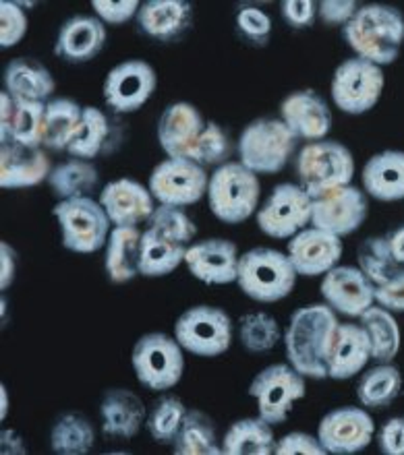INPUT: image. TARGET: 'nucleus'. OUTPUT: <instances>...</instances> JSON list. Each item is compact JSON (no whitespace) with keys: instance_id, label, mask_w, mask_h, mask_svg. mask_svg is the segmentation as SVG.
<instances>
[{"instance_id":"f257e3e1","label":"nucleus","mask_w":404,"mask_h":455,"mask_svg":"<svg viewBox=\"0 0 404 455\" xmlns=\"http://www.w3.org/2000/svg\"><path fill=\"white\" fill-rule=\"evenodd\" d=\"M338 317L327 305H309L290 315L284 350L288 364L305 379H327V364L338 331Z\"/></svg>"},{"instance_id":"f03ea898","label":"nucleus","mask_w":404,"mask_h":455,"mask_svg":"<svg viewBox=\"0 0 404 455\" xmlns=\"http://www.w3.org/2000/svg\"><path fill=\"white\" fill-rule=\"evenodd\" d=\"M343 37L357 59L377 67L392 65L404 46V15L388 4L359 6L343 28Z\"/></svg>"},{"instance_id":"7ed1b4c3","label":"nucleus","mask_w":404,"mask_h":455,"mask_svg":"<svg viewBox=\"0 0 404 455\" xmlns=\"http://www.w3.org/2000/svg\"><path fill=\"white\" fill-rule=\"evenodd\" d=\"M262 185L255 172L241 162H226L214 170L207 185V204L216 220L224 224H243L260 205Z\"/></svg>"},{"instance_id":"20e7f679","label":"nucleus","mask_w":404,"mask_h":455,"mask_svg":"<svg viewBox=\"0 0 404 455\" xmlns=\"http://www.w3.org/2000/svg\"><path fill=\"white\" fill-rule=\"evenodd\" d=\"M296 275L299 274L290 263L288 255L268 249V246H257L238 259V288L251 300L263 302V305L287 299L295 290Z\"/></svg>"},{"instance_id":"39448f33","label":"nucleus","mask_w":404,"mask_h":455,"mask_svg":"<svg viewBox=\"0 0 404 455\" xmlns=\"http://www.w3.org/2000/svg\"><path fill=\"white\" fill-rule=\"evenodd\" d=\"M295 132L280 118H257L238 137V157L255 174H276L296 149Z\"/></svg>"},{"instance_id":"423d86ee","label":"nucleus","mask_w":404,"mask_h":455,"mask_svg":"<svg viewBox=\"0 0 404 455\" xmlns=\"http://www.w3.org/2000/svg\"><path fill=\"white\" fill-rule=\"evenodd\" d=\"M299 187L315 199L336 187L351 185L355 176V157L338 141H315L301 149L296 157Z\"/></svg>"},{"instance_id":"0eeeda50","label":"nucleus","mask_w":404,"mask_h":455,"mask_svg":"<svg viewBox=\"0 0 404 455\" xmlns=\"http://www.w3.org/2000/svg\"><path fill=\"white\" fill-rule=\"evenodd\" d=\"M53 213L61 224L62 246L67 251L87 255L109 243L112 222L100 201H93L92 197L59 201Z\"/></svg>"},{"instance_id":"6e6552de","label":"nucleus","mask_w":404,"mask_h":455,"mask_svg":"<svg viewBox=\"0 0 404 455\" xmlns=\"http://www.w3.org/2000/svg\"><path fill=\"white\" fill-rule=\"evenodd\" d=\"M131 364L139 383L151 391L173 389L185 371L181 344L162 331L145 333L135 341Z\"/></svg>"},{"instance_id":"1a4fd4ad","label":"nucleus","mask_w":404,"mask_h":455,"mask_svg":"<svg viewBox=\"0 0 404 455\" xmlns=\"http://www.w3.org/2000/svg\"><path fill=\"white\" fill-rule=\"evenodd\" d=\"M174 338L182 350L195 356H220L232 344V321L224 308L210 305L191 307L176 319Z\"/></svg>"},{"instance_id":"9d476101","label":"nucleus","mask_w":404,"mask_h":455,"mask_svg":"<svg viewBox=\"0 0 404 455\" xmlns=\"http://www.w3.org/2000/svg\"><path fill=\"white\" fill-rule=\"evenodd\" d=\"M386 77L382 67L363 59H349L340 62L334 71L330 93L332 102L340 112L361 116L380 102Z\"/></svg>"},{"instance_id":"9b49d317","label":"nucleus","mask_w":404,"mask_h":455,"mask_svg":"<svg viewBox=\"0 0 404 455\" xmlns=\"http://www.w3.org/2000/svg\"><path fill=\"white\" fill-rule=\"evenodd\" d=\"M307 394L305 377L290 364H270L255 375L249 385V395L257 402V410L271 427L282 425L293 412L295 402Z\"/></svg>"},{"instance_id":"f8f14e48","label":"nucleus","mask_w":404,"mask_h":455,"mask_svg":"<svg viewBox=\"0 0 404 455\" xmlns=\"http://www.w3.org/2000/svg\"><path fill=\"white\" fill-rule=\"evenodd\" d=\"M210 176L189 157H168L149 174V193L160 205H195L207 195Z\"/></svg>"},{"instance_id":"ddd939ff","label":"nucleus","mask_w":404,"mask_h":455,"mask_svg":"<svg viewBox=\"0 0 404 455\" xmlns=\"http://www.w3.org/2000/svg\"><path fill=\"white\" fill-rule=\"evenodd\" d=\"M311 205L313 199L299 185L282 182L257 210V226L270 238H293L311 224Z\"/></svg>"},{"instance_id":"4468645a","label":"nucleus","mask_w":404,"mask_h":455,"mask_svg":"<svg viewBox=\"0 0 404 455\" xmlns=\"http://www.w3.org/2000/svg\"><path fill=\"white\" fill-rule=\"evenodd\" d=\"M365 218H368V195L352 185L336 187L313 199L311 226L336 234L340 238L357 232Z\"/></svg>"},{"instance_id":"2eb2a0df","label":"nucleus","mask_w":404,"mask_h":455,"mask_svg":"<svg viewBox=\"0 0 404 455\" xmlns=\"http://www.w3.org/2000/svg\"><path fill=\"white\" fill-rule=\"evenodd\" d=\"M376 433V422L363 408L343 406L330 410L319 420L318 439L327 453L351 455L363 451L371 443Z\"/></svg>"},{"instance_id":"dca6fc26","label":"nucleus","mask_w":404,"mask_h":455,"mask_svg":"<svg viewBox=\"0 0 404 455\" xmlns=\"http://www.w3.org/2000/svg\"><path fill=\"white\" fill-rule=\"evenodd\" d=\"M158 75L145 60H125L106 75L104 100L118 114H133L151 98Z\"/></svg>"},{"instance_id":"f3484780","label":"nucleus","mask_w":404,"mask_h":455,"mask_svg":"<svg viewBox=\"0 0 404 455\" xmlns=\"http://www.w3.org/2000/svg\"><path fill=\"white\" fill-rule=\"evenodd\" d=\"M319 292L334 313L344 317H361L376 302V286L359 267L336 265L321 280Z\"/></svg>"},{"instance_id":"a211bd4d","label":"nucleus","mask_w":404,"mask_h":455,"mask_svg":"<svg viewBox=\"0 0 404 455\" xmlns=\"http://www.w3.org/2000/svg\"><path fill=\"white\" fill-rule=\"evenodd\" d=\"M343 257V240L336 234L319 230V228H305L295 234L288 243V259L296 274L305 277L326 275L334 269Z\"/></svg>"},{"instance_id":"6ab92c4d","label":"nucleus","mask_w":404,"mask_h":455,"mask_svg":"<svg viewBox=\"0 0 404 455\" xmlns=\"http://www.w3.org/2000/svg\"><path fill=\"white\" fill-rule=\"evenodd\" d=\"M238 259L241 257L232 240L207 238L189 246L185 263L195 280L210 286H222L237 282Z\"/></svg>"},{"instance_id":"aec40b11","label":"nucleus","mask_w":404,"mask_h":455,"mask_svg":"<svg viewBox=\"0 0 404 455\" xmlns=\"http://www.w3.org/2000/svg\"><path fill=\"white\" fill-rule=\"evenodd\" d=\"M280 120L296 139H305L309 143L324 141L332 129L330 106L313 90L288 93L280 104Z\"/></svg>"},{"instance_id":"412c9836","label":"nucleus","mask_w":404,"mask_h":455,"mask_svg":"<svg viewBox=\"0 0 404 455\" xmlns=\"http://www.w3.org/2000/svg\"><path fill=\"white\" fill-rule=\"evenodd\" d=\"M46 104L0 93V141L42 148Z\"/></svg>"},{"instance_id":"4be33fe9","label":"nucleus","mask_w":404,"mask_h":455,"mask_svg":"<svg viewBox=\"0 0 404 455\" xmlns=\"http://www.w3.org/2000/svg\"><path fill=\"white\" fill-rule=\"evenodd\" d=\"M100 205L109 213L112 226H139L154 213V197L149 188L133 179L109 182L100 193Z\"/></svg>"},{"instance_id":"5701e85b","label":"nucleus","mask_w":404,"mask_h":455,"mask_svg":"<svg viewBox=\"0 0 404 455\" xmlns=\"http://www.w3.org/2000/svg\"><path fill=\"white\" fill-rule=\"evenodd\" d=\"M106 28L98 17L75 15L62 23L56 36L54 54L69 65H84L102 52Z\"/></svg>"},{"instance_id":"b1692460","label":"nucleus","mask_w":404,"mask_h":455,"mask_svg":"<svg viewBox=\"0 0 404 455\" xmlns=\"http://www.w3.org/2000/svg\"><path fill=\"white\" fill-rule=\"evenodd\" d=\"M53 166L42 148L4 143L0 148V187L29 188L48 180Z\"/></svg>"},{"instance_id":"393cba45","label":"nucleus","mask_w":404,"mask_h":455,"mask_svg":"<svg viewBox=\"0 0 404 455\" xmlns=\"http://www.w3.org/2000/svg\"><path fill=\"white\" fill-rule=\"evenodd\" d=\"M204 129L206 123L195 106L176 102L162 112L158 141L168 157H189Z\"/></svg>"},{"instance_id":"a878e982","label":"nucleus","mask_w":404,"mask_h":455,"mask_svg":"<svg viewBox=\"0 0 404 455\" xmlns=\"http://www.w3.org/2000/svg\"><path fill=\"white\" fill-rule=\"evenodd\" d=\"M102 431L115 439H133L141 431L148 412L141 397L131 389H109L100 402Z\"/></svg>"},{"instance_id":"bb28decb","label":"nucleus","mask_w":404,"mask_h":455,"mask_svg":"<svg viewBox=\"0 0 404 455\" xmlns=\"http://www.w3.org/2000/svg\"><path fill=\"white\" fill-rule=\"evenodd\" d=\"M193 6L185 0H148L137 12L139 28L158 42H174L191 28Z\"/></svg>"},{"instance_id":"cd10ccee","label":"nucleus","mask_w":404,"mask_h":455,"mask_svg":"<svg viewBox=\"0 0 404 455\" xmlns=\"http://www.w3.org/2000/svg\"><path fill=\"white\" fill-rule=\"evenodd\" d=\"M371 358V344L361 325L340 323L334 338L327 379L346 381L359 375Z\"/></svg>"},{"instance_id":"c85d7f7f","label":"nucleus","mask_w":404,"mask_h":455,"mask_svg":"<svg viewBox=\"0 0 404 455\" xmlns=\"http://www.w3.org/2000/svg\"><path fill=\"white\" fill-rule=\"evenodd\" d=\"M363 188L371 199L394 204L404 199V151H380L363 168Z\"/></svg>"},{"instance_id":"c756f323","label":"nucleus","mask_w":404,"mask_h":455,"mask_svg":"<svg viewBox=\"0 0 404 455\" xmlns=\"http://www.w3.org/2000/svg\"><path fill=\"white\" fill-rule=\"evenodd\" d=\"M143 232L137 226H115L106 243L104 267L110 282L127 283L139 275Z\"/></svg>"},{"instance_id":"7c9ffc66","label":"nucleus","mask_w":404,"mask_h":455,"mask_svg":"<svg viewBox=\"0 0 404 455\" xmlns=\"http://www.w3.org/2000/svg\"><path fill=\"white\" fill-rule=\"evenodd\" d=\"M4 90L12 98L50 102L56 90L53 73L34 59H12L3 75Z\"/></svg>"},{"instance_id":"2f4dec72","label":"nucleus","mask_w":404,"mask_h":455,"mask_svg":"<svg viewBox=\"0 0 404 455\" xmlns=\"http://www.w3.org/2000/svg\"><path fill=\"white\" fill-rule=\"evenodd\" d=\"M189 246L174 243L164 234L145 228L141 238V261H139V275L164 277L185 263Z\"/></svg>"},{"instance_id":"473e14b6","label":"nucleus","mask_w":404,"mask_h":455,"mask_svg":"<svg viewBox=\"0 0 404 455\" xmlns=\"http://www.w3.org/2000/svg\"><path fill=\"white\" fill-rule=\"evenodd\" d=\"M276 437L268 420L243 419L232 422L222 441L226 455H270L276 451Z\"/></svg>"},{"instance_id":"72a5a7b5","label":"nucleus","mask_w":404,"mask_h":455,"mask_svg":"<svg viewBox=\"0 0 404 455\" xmlns=\"http://www.w3.org/2000/svg\"><path fill=\"white\" fill-rule=\"evenodd\" d=\"M98 168L81 157H71L69 162L59 164L48 176V185L61 201L90 197L98 188Z\"/></svg>"},{"instance_id":"f704fd0d","label":"nucleus","mask_w":404,"mask_h":455,"mask_svg":"<svg viewBox=\"0 0 404 455\" xmlns=\"http://www.w3.org/2000/svg\"><path fill=\"white\" fill-rule=\"evenodd\" d=\"M84 116V108L69 98H53L46 102L42 145L54 151H67Z\"/></svg>"},{"instance_id":"c9c22d12","label":"nucleus","mask_w":404,"mask_h":455,"mask_svg":"<svg viewBox=\"0 0 404 455\" xmlns=\"http://www.w3.org/2000/svg\"><path fill=\"white\" fill-rule=\"evenodd\" d=\"M96 443V431L90 419L69 410L54 420L50 428V447L59 455H84Z\"/></svg>"},{"instance_id":"e433bc0d","label":"nucleus","mask_w":404,"mask_h":455,"mask_svg":"<svg viewBox=\"0 0 404 455\" xmlns=\"http://www.w3.org/2000/svg\"><path fill=\"white\" fill-rule=\"evenodd\" d=\"M359 319L369 338L371 358L377 363H392L400 350V327L394 315L384 307H371Z\"/></svg>"},{"instance_id":"4c0bfd02","label":"nucleus","mask_w":404,"mask_h":455,"mask_svg":"<svg viewBox=\"0 0 404 455\" xmlns=\"http://www.w3.org/2000/svg\"><path fill=\"white\" fill-rule=\"evenodd\" d=\"M176 455H220L222 445H218L216 425L201 410H187L176 441L173 443Z\"/></svg>"},{"instance_id":"58836bf2","label":"nucleus","mask_w":404,"mask_h":455,"mask_svg":"<svg viewBox=\"0 0 404 455\" xmlns=\"http://www.w3.org/2000/svg\"><path fill=\"white\" fill-rule=\"evenodd\" d=\"M402 389V375L394 364L380 363L359 379L357 397L363 408H388Z\"/></svg>"},{"instance_id":"ea45409f","label":"nucleus","mask_w":404,"mask_h":455,"mask_svg":"<svg viewBox=\"0 0 404 455\" xmlns=\"http://www.w3.org/2000/svg\"><path fill=\"white\" fill-rule=\"evenodd\" d=\"M110 124L106 114L96 108V106H87L84 108V116L75 131V135L69 143L67 151L73 157H81V160H93L104 149L106 139H109Z\"/></svg>"},{"instance_id":"a19ab883","label":"nucleus","mask_w":404,"mask_h":455,"mask_svg":"<svg viewBox=\"0 0 404 455\" xmlns=\"http://www.w3.org/2000/svg\"><path fill=\"white\" fill-rule=\"evenodd\" d=\"M187 408L176 395H160L158 400L151 403L148 420H145V427H148L149 437L160 445H173L176 441V435H179L182 422H185Z\"/></svg>"},{"instance_id":"79ce46f5","label":"nucleus","mask_w":404,"mask_h":455,"mask_svg":"<svg viewBox=\"0 0 404 455\" xmlns=\"http://www.w3.org/2000/svg\"><path fill=\"white\" fill-rule=\"evenodd\" d=\"M359 269L363 271L365 277L374 283V286H382L399 271V263L390 251L388 238L371 236L365 238L357 251Z\"/></svg>"},{"instance_id":"37998d69","label":"nucleus","mask_w":404,"mask_h":455,"mask_svg":"<svg viewBox=\"0 0 404 455\" xmlns=\"http://www.w3.org/2000/svg\"><path fill=\"white\" fill-rule=\"evenodd\" d=\"M238 339L245 350L254 354L268 352L280 341V325L268 313H247L238 321Z\"/></svg>"},{"instance_id":"c03bdc74","label":"nucleus","mask_w":404,"mask_h":455,"mask_svg":"<svg viewBox=\"0 0 404 455\" xmlns=\"http://www.w3.org/2000/svg\"><path fill=\"white\" fill-rule=\"evenodd\" d=\"M149 230H156L168 236L174 243L189 246L193 243L195 234H198V226L191 218L182 212V207H174V205H160L156 207L154 213H151L148 222Z\"/></svg>"},{"instance_id":"a18cd8bd","label":"nucleus","mask_w":404,"mask_h":455,"mask_svg":"<svg viewBox=\"0 0 404 455\" xmlns=\"http://www.w3.org/2000/svg\"><path fill=\"white\" fill-rule=\"evenodd\" d=\"M232 154V143L222 126L216 123H206V129L201 132L198 143L189 156V160L198 162L199 166H222L229 162Z\"/></svg>"},{"instance_id":"49530a36","label":"nucleus","mask_w":404,"mask_h":455,"mask_svg":"<svg viewBox=\"0 0 404 455\" xmlns=\"http://www.w3.org/2000/svg\"><path fill=\"white\" fill-rule=\"evenodd\" d=\"M28 15L21 4L11 3V0L0 3V46L3 50L17 46L28 34Z\"/></svg>"},{"instance_id":"de8ad7c7","label":"nucleus","mask_w":404,"mask_h":455,"mask_svg":"<svg viewBox=\"0 0 404 455\" xmlns=\"http://www.w3.org/2000/svg\"><path fill=\"white\" fill-rule=\"evenodd\" d=\"M237 29L255 44H266L271 34V19L257 6H243L237 12Z\"/></svg>"},{"instance_id":"09e8293b","label":"nucleus","mask_w":404,"mask_h":455,"mask_svg":"<svg viewBox=\"0 0 404 455\" xmlns=\"http://www.w3.org/2000/svg\"><path fill=\"white\" fill-rule=\"evenodd\" d=\"M92 9L102 23L121 25L127 23L129 19L137 17L141 4L137 0H118V3H112V0H93Z\"/></svg>"},{"instance_id":"8fccbe9b","label":"nucleus","mask_w":404,"mask_h":455,"mask_svg":"<svg viewBox=\"0 0 404 455\" xmlns=\"http://www.w3.org/2000/svg\"><path fill=\"white\" fill-rule=\"evenodd\" d=\"M276 455H324L326 447L309 433H288L276 443Z\"/></svg>"},{"instance_id":"3c124183","label":"nucleus","mask_w":404,"mask_h":455,"mask_svg":"<svg viewBox=\"0 0 404 455\" xmlns=\"http://www.w3.org/2000/svg\"><path fill=\"white\" fill-rule=\"evenodd\" d=\"M376 302L390 313H404V269L396 271L382 286H376Z\"/></svg>"},{"instance_id":"603ef678","label":"nucleus","mask_w":404,"mask_h":455,"mask_svg":"<svg viewBox=\"0 0 404 455\" xmlns=\"http://www.w3.org/2000/svg\"><path fill=\"white\" fill-rule=\"evenodd\" d=\"M280 12L290 28L305 29L311 28L315 17H318V4L311 3V0H284L280 4Z\"/></svg>"},{"instance_id":"864d4df0","label":"nucleus","mask_w":404,"mask_h":455,"mask_svg":"<svg viewBox=\"0 0 404 455\" xmlns=\"http://www.w3.org/2000/svg\"><path fill=\"white\" fill-rule=\"evenodd\" d=\"M359 4L355 0H324L318 4V15L326 25H344L355 17Z\"/></svg>"},{"instance_id":"5fc2aeb1","label":"nucleus","mask_w":404,"mask_h":455,"mask_svg":"<svg viewBox=\"0 0 404 455\" xmlns=\"http://www.w3.org/2000/svg\"><path fill=\"white\" fill-rule=\"evenodd\" d=\"M380 451L386 455H404V416H394L377 435Z\"/></svg>"},{"instance_id":"6e6d98bb","label":"nucleus","mask_w":404,"mask_h":455,"mask_svg":"<svg viewBox=\"0 0 404 455\" xmlns=\"http://www.w3.org/2000/svg\"><path fill=\"white\" fill-rule=\"evenodd\" d=\"M17 271V255L11 244L0 243V288L6 290L15 280Z\"/></svg>"},{"instance_id":"4d7b16f0","label":"nucleus","mask_w":404,"mask_h":455,"mask_svg":"<svg viewBox=\"0 0 404 455\" xmlns=\"http://www.w3.org/2000/svg\"><path fill=\"white\" fill-rule=\"evenodd\" d=\"M0 443H3V447H0V451H3V453H9V455H21V453H25L23 439L19 437L15 431H9V428L0 433Z\"/></svg>"},{"instance_id":"13d9d810","label":"nucleus","mask_w":404,"mask_h":455,"mask_svg":"<svg viewBox=\"0 0 404 455\" xmlns=\"http://www.w3.org/2000/svg\"><path fill=\"white\" fill-rule=\"evenodd\" d=\"M388 244H390V251H392V255L396 259V263L404 265V226H400L399 230H394L392 234H390Z\"/></svg>"},{"instance_id":"bf43d9fd","label":"nucleus","mask_w":404,"mask_h":455,"mask_svg":"<svg viewBox=\"0 0 404 455\" xmlns=\"http://www.w3.org/2000/svg\"><path fill=\"white\" fill-rule=\"evenodd\" d=\"M0 394H3V414H0V419H6V412H9V395H6V387L3 385L0 387Z\"/></svg>"}]
</instances>
